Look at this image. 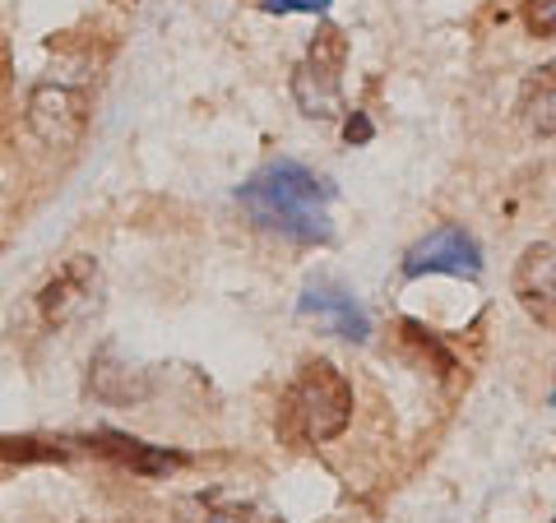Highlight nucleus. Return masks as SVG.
Returning a JSON list of instances; mask_svg holds the SVG:
<instances>
[{
    "label": "nucleus",
    "instance_id": "1",
    "mask_svg": "<svg viewBox=\"0 0 556 523\" xmlns=\"http://www.w3.org/2000/svg\"><path fill=\"white\" fill-rule=\"evenodd\" d=\"M329 200H334V186L288 158L260 167L255 177L237 190V204L247 208V218L255 228L278 232V237L298 241V246H325V241L334 237Z\"/></svg>",
    "mask_w": 556,
    "mask_h": 523
},
{
    "label": "nucleus",
    "instance_id": "2",
    "mask_svg": "<svg viewBox=\"0 0 556 523\" xmlns=\"http://www.w3.org/2000/svg\"><path fill=\"white\" fill-rule=\"evenodd\" d=\"M288 417L302 441H311V445L339 441L348 422H353V385H348V375L325 357L306 361L298 385L288 394Z\"/></svg>",
    "mask_w": 556,
    "mask_h": 523
},
{
    "label": "nucleus",
    "instance_id": "3",
    "mask_svg": "<svg viewBox=\"0 0 556 523\" xmlns=\"http://www.w3.org/2000/svg\"><path fill=\"white\" fill-rule=\"evenodd\" d=\"M343 65H348V38L343 28L325 24L311 38L302 65L292 69V98H298L302 116L311 120H339L343 107Z\"/></svg>",
    "mask_w": 556,
    "mask_h": 523
},
{
    "label": "nucleus",
    "instance_id": "4",
    "mask_svg": "<svg viewBox=\"0 0 556 523\" xmlns=\"http://www.w3.org/2000/svg\"><path fill=\"white\" fill-rule=\"evenodd\" d=\"M28 130L42 149H61L70 153L89 130V93L75 89V84H56L47 79L28 93Z\"/></svg>",
    "mask_w": 556,
    "mask_h": 523
},
{
    "label": "nucleus",
    "instance_id": "5",
    "mask_svg": "<svg viewBox=\"0 0 556 523\" xmlns=\"http://www.w3.org/2000/svg\"><path fill=\"white\" fill-rule=\"evenodd\" d=\"M98 288H102L98 259H93V255H70L65 265L42 283V292H38L42 320H47L51 329H65V324L84 320V316H89V310L98 306Z\"/></svg>",
    "mask_w": 556,
    "mask_h": 523
},
{
    "label": "nucleus",
    "instance_id": "6",
    "mask_svg": "<svg viewBox=\"0 0 556 523\" xmlns=\"http://www.w3.org/2000/svg\"><path fill=\"white\" fill-rule=\"evenodd\" d=\"M422 273H450V278H478L482 273V251L455 222H445L431 237H422L417 246L404 255V278H422Z\"/></svg>",
    "mask_w": 556,
    "mask_h": 523
},
{
    "label": "nucleus",
    "instance_id": "7",
    "mask_svg": "<svg viewBox=\"0 0 556 523\" xmlns=\"http://www.w3.org/2000/svg\"><path fill=\"white\" fill-rule=\"evenodd\" d=\"M515 296L525 316L556 334V241H533L515 265Z\"/></svg>",
    "mask_w": 556,
    "mask_h": 523
},
{
    "label": "nucleus",
    "instance_id": "8",
    "mask_svg": "<svg viewBox=\"0 0 556 523\" xmlns=\"http://www.w3.org/2000/svg\"><path fill=\"white\" fill-rule=\"evenodd\" d=\"M298 310L316 320L320 329H329V334L348 339V343H367V339H371L367 310H362L343 288H329V283L306 288V292H302V302H298Z\"/></svg>",
    "mask_w": 556,
    "mask_h": 523
},
{
    "label": "nucleus",
    "instance_id": "9",
    "mask_svg": "<svg viewBox=\"0 0 556 523\" xmlns=\"http://www.w3.org/2000/svg\"><path fill=\"white\" fill-rule=\"evenodd\" d=\"M79 445H89V449H98V455H108L121 468H130V473H144V477H163V473H172V468L186 463V455L153 449L144 441H135V435H121V431H93V435H84Z\"/></svg>",
    "mask_w": 556,
    "mask_h": 523
},
{
    "label": "nucleus",
    "instance_id": "10",
    "mask_svg": "<svg viewBox=\"0 0 556 523\" xmlns=\"http://www.w3.org/2000/svg\"><path fill=\"white\" fill-rule=\"evenodd\" d=\"M89 390H93V398H102V404L126 408V404H144L153 380H149V371H135V366L121 361L116 353H98L89 366Z\"/></svg>",
    "mask_w": 556,
    "mask_h": 523
},
{
    "label": "nucleus",
    "instance_id": "11",
    "mask_svg": "<svg viewBox=\"0 0 556 523\" xmlns=\"http://www.w3.org/2000/svg\"><path fill=\"white\" fill-rule=\"evenodd\" d=\"M519 116H525V126L533 135L556 139V61L538 65L525 79V89H519Z\"/></svg>",
    "mask_w": 556,
    "mask_h": 523
},
{
    "label": "nucleus",
    "instance_id": "12",
    "mask_svg": "<svg viewBox=\"0 0 556 523\" xmlns=\"http://www.w3.org/2000/svg\"><path fill=\"white\" fill-rule=\"evenodd\" d=\"M65 455V445L38 441V435H0V459L5 463H61Z\"/></svg>",
    "mask_w": 556,
    "mask_h": 523
},
{
    "label": "nucleus",
    "instance_id": "13",
    "mask_svg": "<svg viewBox=\"0 0 556 523\" xmlns=\"http://www.w3.org/2000/svg\"><path fill=\"white\" fill-rule=\"evenodd\" d=\"M525 24L533 38H552L556 33V0H525Z\"/></svg>",
    "mask_w": 556,
    "mask_h": 523
},
{
    "label": "nucleus",
    "instance_id": "14",
    "mask_svg": "<svg viewBox=\"0 0 556 523\" xmlns=\"http://www.w3.org/2000/svg\"><path fill=\"white\" fill-rule=\"evenodd\" d=\"M404 334L413 339V343H422V353H431V357H437V366H441V371L450 375V371H455V357H450L445 353V347H441V339L437 334H431V329H422V324H417V320H404Z\"/></svg>",
    "mask_w": 556,
    "mask_h": 523
},
{
    "label": "nucleus",
    "instance_id": "15",
    "mask_svg": "<svg viewBox=\"0 0 556 523\" xmlns=\"http://www.w3.org/2000/svg\"><path fill=\"white\" fill-rule=\"evenodd\" d=\"M204 523H283V519L260 510V505H228V510H214Z\"/></svg>",
    "mask_w": 556,
    "mask_h": 523
},
{
    "label": "nucleus",
    "instance_id": "16",
    "mask_svg": "<svg viewBox=\"0 0 556 523\" xmlns=\"http://www.w3.org/2000/svg\"><path fill=\"white\" fill-rule=\"evenodd\" d=\"M371 120H367V112H353V116H348L343 120V139H348V144H371Z\"/></svg>",
    "mask_w": 556,
    "mask_h": 523
},
{
    "label": "nucleus",
    "instance_id": "17",
    "mask_svg": "<svg viewBox=\"0 0 556 523\" xmlns=\"http://www.w3.org/2000/svg\"><path fill=\"white\" fill-rule=\"evenodd\" d=\"M274 14H320L329 0H265Z\"/></svg>",
    "mask_w": 556,
    "mask_h": 523
},
{
    "label": "nucleus",
    "instance_id": "18",
    "mask_svg": "<svg viewBox=\"0 0 556 523\" xmlns=\"http://www.w3.org/2000/svg\"><path fill=\"white\" fill-rule=\"evenodd\" d=\"M552 408H556V385H552Z\"/></svg>",
    "mask_w": 556,
    "mask_h": 523
},
{
    "label": "nucleus",
    "instance_id": "19",
    "mask_svg": "<svg viewBox=\"0 0 556 523\" xmlns=\"http://www.w3.org/2000/svg\"><path fill=\"white\" fill-rule=\"evenodd\" d=\"M552 523H556V519H552Z\"/></svg>",
    "mask_w": 556,
    "mask_h": 523
}]
</instances>
